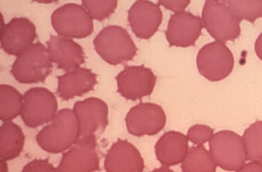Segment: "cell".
I'll return each instance as SVG.
<instances>
[{
    "mask_svg": "<svg viewBox=\"0 0 262 172\" xmlns=\"http://www.w3.org/2000/svg\"><path fill=\"white\" fill-rule=\"evenodd\" d=\"M79 138V127L74 110L62 109L52 123L38 133L36 141L47 152L58 154L72 146Z\"/></svg>",
    "mask_w": 262,
    "mask_h": 172,
    "instance_id": "cell-1",
    "label": "cell"
},
{
    "mask_svg": "<svg viewBox=\"0 0 262 172\" xmlns=\"http://www.w3.org/2000/svg\"><path fill=\"white\" fill-rule=\"evenodd\" d=\"M94 44L101 58L112 65L132 60L138 51L128 31L117 26L102 29L95 38Z\"/></svg>",
    "mask_w": 262,
    "mask_h": 172,
    "instance_id": "cell-2",
    "label": "cell"
},
{
    "mask_svg": "<svg viewBox=\"0 0 262 172\" xmlns=\"http://www.w3.org/2000/svg\"><path fill=\"white\" fill-rule=\"evenodd\" d=\"M17 57L11 72L20 83L43 82L52 72L53 66L49 53L41 42L33 44Z\"/></svg>",
    "mask_w": 262,
    "mask_h": 172,
    "instance_id": "cell-3",
    "label": "cell"
},
{
    "mask_svg": "<svg viewBox=\"0 0 262 172\" xmlns=\"http://www.w3.org/2000/svg\"><path fill=\"white\" fill-rule=\"evenodd\" d=\"M202 19L204 28L216 41L225 43L241 35L242 21L217 0H205Z\"/></svg>",
    "mask_w": 262,
    "mask_h": 172,
    "instance_id": "cell-4",
    "label": "cell"
},
{
    "mask_svg": "<svg viewBox=\"0 0 262 172\" xmlns=\"http://www.w3.org/2000/svg\"><path fill=\"white\" fill-rule=\"evenodd\" d=\"M209 148L217 166L225 170L239 171L247 161L243 138L233 131H221L213 135Z\"/></svg>",
    "mask_w": 262,
    "mask_h": 172,
    "instance_id": "cell-5",
    "label": "cell"
},
{
    "mask_svg": "<svg viewBox=\"0 0 262 172\" xmlns=\"http://www.w3.org/2000/svg\"><path fill=\"white\" fill-rule=\"evenodd\" d=\"M196 65L198 71L206 79L219 82L232 73L234 59L225 43L216 41L201 48L198 54Z\"/></svg>",
    "mask_w": 262,
    "mask_h": 172,
    "instance_id": "cell-6",
    "label": "cell"
},
{
    "mask_svg": "<svg viewBox=\"0 0 262 172\" xmlns=\"http://www.w3.org/2000/svg\"><path fill=\"white\" fill-rule=\"evenodd\" d=\"M52 25L62 36L84 38L93 32V18L85 8L76 4H68L55 10L52 15Z\"/></svg>",
    "mask_w": 262,
    "mask_h": 172,
    "instance_id": "cell-7",
    "label": "cell"
},
{
    "mask_svg": "<svg viewBox=\"0 0 262 172\" xmlns=\"http://www.w3.org/2000/svg\"><path fill=\"white\" fill-rule=\"evenodd\" d=\"M21 112L23 121L28 127L36 128L52 121L56 116L58 103L53 93L45 88L36 87L24 95Z\"/></svg>",
    "mask_w": 262,
    "mask_h": 172,
    "instance_id": "cell-8",
    "label": "cell"
},
{
    "mask_svg": "<svg viewBox=\"0 0 262 172\" xmlns=\"http://www.w3.org/2000/svg\"><path fill=\"white\" fill-rule=\"evenodd\" d=\"M166 116L162 107L152 103H141L127 114V130L134 136H154L162 130Z\"/></svg>",
    "mask_w": 262,
    "mask_h": 172,
    "instance_id": "cell-9",
    "label": "cell"
},
{
    "mask_svg": "<svg viewBox=\"0 0 262 172\" xmlns=\"http://www.w3.org/2000/svg\"><path fill=\"white\" fill-rule=\"evenodd\" d=\"M117 91L126 100L136 101L149 96L155 87L156 77L144 65L127 66L116 77Z\"/></svg>",
    "mask_w": 262,
    "mask_h": 172,
    "instance_id": "cell-10",
    "label": "cell"
},
{
    "mask_svg": "<svg viewBox=\"0 0 262 172\" xmlns=\"http://www.w3.org/2000/svg\"><path fill=\"white\" fill-rule=\"evenodd\" d=\"M74 111L78 123L79 138L97 137L107 126L108 106L99 99L90 97L77 102Z\"/></svg>",
    "mask_w": 262,
    "mask_h": 172,
    "instance_id": "cell-11",
    "label": "cell"
},
{
    "mask_svg": "<svg viewBox=\"0 0 262 172\" xmlns=\"http://www.w3.org/2000/svg\"><path fill=\"white\" fill-rule=\"evenodd\" d=\"M97 137L79 138L74 146L63 155L57 169L59 172H90L99 170L100 159Z\"/></svg>",
    "mask_w": 262,
    "mask_h": 172,
    "instance_id": "cell-12",
    "label": "cell"
},
{
    "mask_svg": "<svg viewBox=\"0 0 262 172\" xmlns=\"http://www.w3.org/2000/svg\"><path fill=\"white\" fill-rule=\"evenodd\" d=\"M37 36L33 22L26 18H14L2 26V48L7 54L18 57L33 44Z\"/></svg>",
    "mask_w": 262,
    "mask_h": 172,
    "instance_id": "cell-13",
    "label": "cell"
},
{
    "mask_svg": "<svg viewBox=\"0 0 262 172\" xmlns=\"http://www.w3.org/2000/svg\"><path fill=\"white\" fill-rule=\"evenodd\" d=\"M201 18L182 11L171 15L166 31V40L170 46L187 48L194 45L203 28Z\"/></svg>",
    "mask_w": 262,
    "mask_h": 172,
    "instance_id": "cell-14",
    "label": "cell"
},
{
    "mask_svg": "<svg viewBox=\"0 0 262 172\" xmlns=\"http://www.w3.org/2000/svg\"><path fill=\"white\" fill-rule=\"evenodd\" d=\"M163 13L159 5L148 0H137L128 12V21L138 37L148 40L160 28Z\"/></svg>",
    "mask_w": 262,
    "mask_h": 172,
    "instance_id": "cell-15",
    "label": "cell"
},
{
    "mask_svg": "<svg viewBox=\"0 0 262 172\" xmlns=\"http://www.w3.org/2000/svg\"><path fill=\"white\" fill-rule=\"evenodd\" d=\"M51 61L58 68L68 72L79 67L85 62L82 46L69 37L51 36L47 42Z\"/></svg>",
    "mask_w": 262,
    "mask_h": 172,
    "instance_id": "cell-16",
    "label": "cell"
},
{
    "mask_svg": "<svg viewBox=\"0 0 262 172\" xmlns=\"http://www.w3.org/2000/svg\"><path fill=\"white\" fill-rule=\"evenodd\" d=\"M104 167L108 172H141L145 165L138 149L126 140L119 139L108 151Z\"/></svg>",
    "mask_w": 262,
    "mask_h": 172,
    "instance_id": "cell-17",
    "label": "cell"
},
{
    "mask_svg": "<svg viewBox=\"0 0 262 172\" xmlns=\"http://www.w3.org/2000/svg\"><path fill=\"white\" fill-rule=\"evenodd\" d=\"M58 93L60 98L68 101L82 96L93 90L97 84V76L91 69L78 67L72 71L57 77Z\"/></svg>",
    "mask_w": 262,
    "mask_h": 172,
    "instance_id": "cell-18",
    "label": "cell"
},
{
    "mask_svg": "<svg viewBox=\"0 0 262 172\" xmlns=\"http://www.w3.org/2000/svg\"><path fill=\"white\" fill-rule=\"evenodd\" d=\"M188 140L187 137L181 132H166L155 145L159 161L167 167L176 166L183 162L189 150Z\"/></svg>",
    "mask_w": 262,
    "mask_h": 172,
    "instance_id": "cell-19",
    "label": "cell"
},
{
    "mask_svg": "<svg viewBox=\"0 0 262 172\" xmlns=\"http://www.w3.org/2000/svg\"><path fill=\"white\" fill-rule=\"evenodd\" d=\"M25 143V136L18 125L4 121L0 128V159L7 161L17 158Z\"/></svg>",
    "mask_w": 262,
    "mask_h": 172,
    "instance_id": "cell-20",
    "label": "cell"
},
{
    "mask_svg": "<svg viewBox=\"0 0 262 172\" xmlns=\"http://www.w3.org/2000/svg\"><path fill=\"white\" fill-rule=\"evenodd\" d=\"M182 163L184 172H215L217 168L210 153L203 145L190 148Z\"/></svg>",
    "mask_w": 262,
    "mask_h": 172,
    "instance_id": "cell-21",
    "label": "cell"
},
{
    "mask_svg": "<svg viewBox=\"0 0 262 172\" xmlns=\"http://www.w3.org/2000/svg\"><path fill=\"white\" fill-rule=\"evenodd\" d=\"M24 98L21 93L12 86H0V119L11 121L21 114Z\"/></svg>",
    "mask_w": 262,
    "mask_h": 172,
    "instance_id": "cell-22",
    "label": "cell"
},
{
    "mask_svg": "<svg viewBox=\"0 0 262 172\" xmlns=\"http://www.w3.org/2000/svg\"><path fill=\"white\" fill-rule=\"evenodd\" d=\"M241 21L254 23L262 18V0H217Z\"/></svg>",
    "mask_w": 262,
    "mask_h": 172,
    "instance_id": "cell-23",
    "label": "cell"
},
{
    "mask_svg": "<svg viewBox=\"0 0 262 172\" xmlns=\"http://www.w3.org/2000/svg\"><path fill=\"white\" fill-rule=\"evenodd\" d=\"M242 138L247 160L262 162V121L251 125Z\"/></svg>",
    "mask_w": 262,
    "mask_h": 172,
    "instance_id": "cell-24",
    "label": "cell"
},
{
    "mask_svg": "<svg viewBox=\"0 0 262 172\" xmlns=\"http://www.w3.org/2000/svg\"><path fill=\"white\" fill-rule=\"evenodd\" d=\"M85 10L93 19L102 21L115 13L118 0H82Z\"/></svg>",
    "mask_w": 262,
    "mask_h": 172,
    "instance_id": "cell-25",
    "label": "cell"
},
{
    "mask_svg": "<svg viewBox=\"0 0 262 172\" xmlns=\"http://www.w3.org/2000/svg\"><path fill=\"white\" fill-rule=\"evenodd\" d=\"M213 136V130L205 125L197 124L190 128L187 138L196 145H203L210 140Z\"/></svg>",
    "mask_w": 262,
    "mask_h": 172,
    "instance_id": "cell-26",
    "label": "cell"
},
{
    "mask_svg": "<svg viewBox=\"0 0 262 172\" xmlns=\"http://www.w3.org/2000/svg\"><path fill=\"white\" fill-rule=\"evenodd\" d=\"M22 171L23 172H54L57 171L55 168L50 163L49 160H35L27 164L24 167Z\"/></svg>",
    "mask_w": 262,
    "mask_h": 172,
    "instance_id": "cell-27",
    "label": "cell"
},
{
    "mask_svg": "<svg viewBox=\"0 0 262 172\" xmlns=\"http://www.w3.org/2000/svg\"><path fill=\"white\" fill-rule=\"evenodd\" d=\"M158 4L174 13L185 11L190 0H158Z\"/></svg>",
    "mask_w": 262,
    "mask_h": 172,
    "instance_id": "cell-28",
    "label": "cell"
},
{
    "mask_svg": "<svg viewBox=\"0 0 262 172\" xmlns=\"http://www.w3.org/2000/svg\"><path fill=\"white\" fill-rule=\"evenodd\" d=\"M239 171H261L262 172V162L258 161H250L246 164Z\"/></svg>",
    "mask_w": 262,
    "mask_h": 172,
    "instance_id": "cell-29",
    "label": "cell"
},
{
    "mask_svg": "<svg viewBox=\"0 0 262 172\" xmlns=\"http://www.w3.org/2000/svg\"><path fill=\"white\" fill-rule=\"evenodd\" d=\"M255 49L257 57L262 61V33L256 40Z\"/></svg>",
    "mask_w": 262,
    "mask_h": 172,
    "instance_id": "cell-30",
    "label": "cell"
},
{
    "mask_svg": "<svg viewBox=\"0 0 262 172\" xmlns=\"http://www.w3.org/2000/svg\"><path fill=\"white\" fill-rule=\"evenodd\" d=\"M8 171V165L6 160H0V171L5 172Z\"/></svg>",
    "mask_w": 262,
    "mask_h": 172,
    "instance_id": "cell-31",
    "label": "cell"
},
{
    "mask_svg": "<svg viewBox=\"0 0 262 172\" xmlns=\"http://www.w3.org/2000/svg\"><path fill=\"white\" fill-rule=\"evenodd\" d=\"M33 1L39 4H50L57 3L59 1V0H33Z\"/></svg>",
    "mask_w": 262,
    "mask_h": 172,
    "instance_id": "cell-32",
    "label": "cell"
}]
</instances>
